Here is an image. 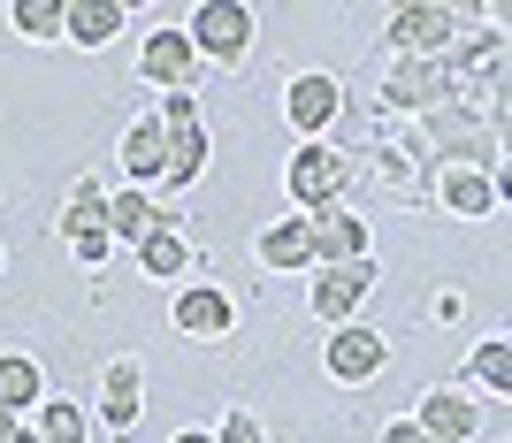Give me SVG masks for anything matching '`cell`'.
I'll list each match as a JSON object with an SVG mask.
<instances>
[{
  "label": "cell",
  "instance_id": "obj_1",
  "mask_svg": "<svg viewBox=\"0 0 512 443\" xmlns=\"http://www.w3.org/2000/svg\"><path fill=\"white\" fill-rule=\"evenodd\" d=\"M344 184H352V161H344L329 138L299 146L283 161V191H291V214H321V207H344Z\"/></svg>",
  "mask_w": 512,
  "mask_h": 443
},
{
  "label": "cell",
  "instance_id": "obj_2",
  "mask_svg": "<svg viewBox=\"0 0 512 443\" xmlns=\"http://www.w3.org/2000/svg\"><path fill=\"white\" fill-rule=\"evenodd\" d=\"M161 138H169V169H161V184L169 191H192L199 176H207V123H199V100L192 92H161Z\"/></svg>",
  "mask_w": 512,
  "mask_h": 443
},
{
  "label": "cell",
  "instance_id": "obj_3",
  "mask_svg": "<svg viewBox=\"0 0 512 443\" xmlns=\"http://www.w3.org/2000/svg\"><path fill=\"white\" fill-rule=\"evenodd\" d=\"M253 31H260V16L245 8V0H199L192 8V54L199 62H222V69H237L245 54H253Z\"/></svg>",
  "mask_w": 512,
  "mask_h": 443
},
{
  "label": "cell",
  "instance_id": "obj_4",
  "mask_svg": "<svg viewBox=\"0 0 512 443\" xmlns=\"http://www.w3.org/2000/svg\"><path fill=\"white\" fill-rule=\"evenodd\" d=\"M428 107H444V69H436V54H390L383 92H375V115L413 123V115H428Z\"/></svg>",
  "mask_w": 512,
  "mask_h": 443
},
{
  "label": "cell",
  "instance_id": "obj_5",
  "mask_svg": "<svg viewBox=\"0 0 512 443\" xmlns=\"http://www.w3.org/2000/svg\"><path fill=\"white\" fill-rule=\"evenodd\" d=\"M62 237H69V253H77V268H107L115 237H107V184H100V176H77V184H69Z\"/></svg>",
  "mask_w": 512,
  "mask_h": 443
},
{
  "label": "cell",
  "instance_id": "obj_6",
  "mask_svg": "<svg viewBox=\"0 0 512 443\" xmlns=\"http://www.w3.org/2000/svg\"><path fill=\"white\" fill-rule=\"evenodd\" d=\"M451 31H459V8H444V0H406V8H390V23H383V54H444Z\"/></svg>",
  "mask_w": 512,
  "mask_h": 443
},
{
  "label": "cell",
  "instance_id": "obj_7",
  "mask_svg": "<svg viewBox=\"0 0 512 443\" xmlns=\"http://www.w3.org/2000/svg\"><path fill=\"white\" fill-rule=\"evenodd\" d=\"M169 329H176V337H199V344H222L237 329V298L222 291V283H176Z\"/></svg>",
  "mask_w": 512,
  "mask_h": 443
},
{
  "label": "cell",
  "instance_id": "obj_8",
  "mask_svg": "<svg viewBox=\"0 0 512 443\" xmlns=\"http://www.w3.org/2000/svg\"><path fill=\"white\" fill-rule=\"evenodd\" d=\"M337 115H344V85L329 77V69H299V77L283 85V123L299 130V146H314Z\"/></svg>",
  "mask_w": 512,
  "mask_h": 443
},
{
  "label": "cell",
  "instance_id": "obj_9",
  "mask_svg": "<svg viewBox=\"0 0 512 443\" xmlns=\"http://www.w3.org/2000/svg\"><path fill=\"white\" fill-rule=\"evenodd\" d=\"M321 367H329V382L360 390V382H375V375L390 367V344H383V329L352 321V329H329V352H321Z\"/></svg>",
  "mask_w": 512,
  "mask_h": 443
},
{
  "label": "cell",
  "instance_id": "obj_10",
  "mask_svg": "<svg viewBox=\"0 0 512 443\" xmlns=\"http://www.w3.org/2000/svg\"><path fill=\"white\" fill-rule=\"evenodd\" d=\"M375 298V260H352V268H314V306L329 329H352L360 321V306Z\"/></svg>",
  "mask_w": 512,
  "mask_h": 443
},
{
  "label": "cell",
  "instance_id": "obj_11",
  "mask_svg": "<svg viewBox=\"0 0 512 443\" xmlns=\"http://www.w3.org/2000/svg\"><path fill=\"white\" fill-rule=\"evenodd\" d=\"M428 199H436L444 214H459V222H490V214L505 207V176H490V169H436Z\"/></svg>",
  "mask_w": 512,
  "mask_h": 443
},
{
  "label": "cell",
  "instance_id": "obj_12",
  "mask_svg": "<svg viewBox=\"0 0 512 443\" xmlns=\"http://www.w3.org/2000/svg\"><path fill=\"white\" fill-rule=\"evenodd\" d=\"M306 230H314V268H352V260H375V253H367V214H352V207L306 214Z\"/></svg>",
  "mask_w": 512,
  "mask_h": 443
},
{
  "label": "cell",
  "instance_id": "obj_13",
  "mask_svg": "<svg viewBox=\"0 0 512 443\" xmlns=\"http://www.w3.org/2000/svg\"><path fill=\"white\" fill-rule=\"evenodd\" d=\"M138 77H146V85H161V92H192V77H199L192 39H184L176 23H161V31L146 39V54H138Z\"/></svg>",
  "mask_w": 512,
  "mask_h": 443
},
{
  "label": "cell",
  "instance_id": "obj_14",
  "mask_svg": "<svg viewBox=\"0 0 512 443\" xmlns=\"http://www.w3.org/2000/svg\"><path fill=\"white\" fill-rule=\"evenodd\" d=\"M138 405H146V367H138L130 352H115V359H107V375H100V421L115 428V436H130Z\"/></svg>",
  "mask_w": 512,
  "mask_h": 443
},
{
  "label": "cell",
  "instance_id": "obj_15",
  "mask_svg": "<svg viewBox=\"0 0 512 443\" xmlns=\"http://www.w3.org/2000/svg\"><path fill=\"white\" fill-rule=\"evenodd\" d=\"M413 421H421L436 443H467V436H482V405H474L467 390H421Z\"/></svg>",
  "mask_w": 512,
  "mask_h": 443
},
{
  "label": "cell",
  "instance_id": "obj_16",
  "mask_svg": "<svg viewBox=\"0 0 512 443\" xmlns=\"http://www.w3.org/2000/svg\"><path fill=\"white\" fill-rule=\"evenodd\" d=\"M123 23H130V8H123V0H62V39L92 46V54L123 39Z\"/></svg>",
  "mask_w": 512,
  "mask_h": 443
},
{
  "label": "cell",
  "instance_id": "obj_17",
  "mask_svg": "<svg viewBox=\"0 0 512 443\" xmlns=\"http://www.w3.org/2000/svg\"><path fill=\"white\" fill-rule=\"evenodd\" d=\"M253 253H260V268H276V275L314 268V230H306V214H283V222H268V230L253 237Z\"/></svg>",
  "mask_w": 512,
  "mask_h": 443
},
{
  "label": "cell",
  "instance_id": "obj_18",
  "mask_svg": "<svg viewBox=\"0 0 512 443\" xmlns=\"http://www.w3.org/2000/svg\"><path fill=\"white\" fill-rule=\"evenodd\" d=\"M161 199H146V191L138 184H123V191H107V237H115V245H146L153 230H161Z\"/></svg>",
  "mask_w": 512,
  "mask_h": 443
},
{
  "label": "cell",
  "instance_id": "obj_19",
  "mask_svg": "<svg viewBox=\"0 0 512 443\" xmlns=\"http://www.w3.org/2000/svg\"><path fill=\"white\" fill-rule=\"evenodd\" d=\"M138 268L153 275V283H184V268H192V237H184V222H176V207L161 214V230L138 245Z\"/></svg>",
  "mask_w": 512,
  "mask_h": 443
},
{
  "label": "cell",
  "instance_id": "obj_20",
  "mask_svg": "<svg viewBox=\"0 0 512 443\" xmlns=\"http://www.w3.org/2000/svg\"><path fill=\"white\" fill-rule=\"evenodd\" d=\"M46 405V375L31 352H0V413L8 421H23V413H39Z\"/></svg>",
  "mask_w": 512,
  "mask_h": 443
},
{
  "label": "cell",
  "instance_id": "obj_21",
  "mask_svg": "<svg viewBox=\"0 0 512 443\" xmlns=\"http://www.w3.org/2000/svg\"><path fill=\"white\" fill-rule=\"evenodd\" d=\"M161 169H169V138H161V115H138V123L123 130V176H138V184H161Z\"/></svg>",
  "mask_w": 512,
  "mask_h": 443
},
{
  "label": "cell",
  "instance_id": "obj_22",
  "mask_svg": "<svg viewBox=\"0 0 512 443\" xmlns=\"http://www.w3.org/2000/svg\"><path fill=\"white\" fill-rule=\"evenodd\" d=\"M31 436H39V443H85L92 436V413H85V405H69V398H46L39 421H31Z\"/></svg>",
  "mask_w": 512,
  "mask_h": 443
},
{
  "label": "cell",
  "instance_id": "obj_23",
  "mask_svg": "<svg viewBox=\"0 0 512 443\" xmlns=\"http://www.w3.org/2000/svg\"><path fill=\"white\" fill-rule=\"evenodd\" d=\"M467 367H474V382H482L490 398H505V390H512V344H505V337H482V344L467 352Z\"/></svg>",
  "mask_w": 512,
  "mask_h": 443
},
{
  "label": "cell",
  "instance_id": "obj_24",
  "mask_svg": "<svg viewBox=\"0 0 512 443\" xmlns=\"http://www.w3.org/2000/svg\"><path fill=\"white\" fill-rule=\"evenodd\" d=\"M8 23H16L23 39H62V0H16Z\"/></svg>",
  "mask_w": 512,
  "mask_h": 443
},
{
  "label": "cell",
  "instance_id": "obj_25",
  "mask_svg": "<svg viewBox=\"0 0 512 443\" xmlns=\"http://www.w3.org/2000/svg\"><path fill=\"white\" fill-rule=\"evenodd\" d=\"M214 443H268V436H260V421H253V413H222Z\"/></svg>",
  "mask_w": 512,
  "mask_h": 443
},
{
  "label": "cell",
  "instance_id": "obj_26",
  "mask_svg": "<svg viewBox=\"0 0 512 443\" xmlns=\"http://www.w3.org/2000/svg\"><path fill=\"white\" fill-rule=\"evenodd\" d=\"M383 443H436V436H428L413 413H398V421H383Z\"/></svg>",
  "mask_w": 512,
  "mask_h": 443
},
{
  "label": "cell",
  "instance_id": "obj_27",
  "mask_svg": "<svg viewBox=\"0 0 512 443\" xmlns=\"http://www.w3.org/2000/svg\"><path fill=\"white\" fill-rule=\"evenodd\" d=\"M169 443H214V428H176Z\"/></svg>",
  "mask_w": 512,
  "mask_h": 443
},
{
  "label": "cell",
  "instance_id": "obj_28",
  "mask_svg": "<svg viewBox=\"0 0 512 443\" xmlns=\"http://www.w3.org/2000/svg\"><path fill=\"white\" fill-rule=\"evenodd\" d=\"M16 428H23V421H8V413H0V443H16Z\"/></svg>",
  "mask_w": 512,
  "mask_h": 443
},
{
  "label": "cell",
  "instance_id": "obj_29",
  "mask_svg": "<svg viewBox=\"0 0 512 443\" xmlns=\"http://www.w3.org/2000/svg\"><path fill=\"white\" fill-rule=\"evenodd\" d=\"M16 443H39V436H31V428H16Z\"/></svg>",
  "mask_w": 512,
  "mask_h": 443
},
{
  "label": "cell",
  "instance_id": "obj_30",
  "mask_svg": "<svg viewBox=\"0 0 512 443\" xmlns=\"http://www.w3.org/2000/svg\"><path fill=\"white\" fill-rule=\"evenodd\" d=\"M0 268H8V245H0Z\"/></svg>",
  "mask_w": 512,
  "mask_h": 443
}]
</instances>
